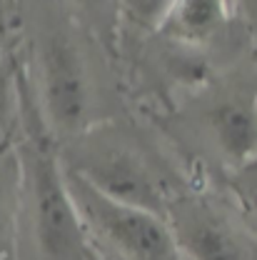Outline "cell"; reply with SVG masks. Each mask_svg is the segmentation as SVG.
<instances>
[{
    "label": "cell",
    "instance_id": "obj_6",
    "mask_svg": "<svg viewBox=\"0 0 257 260\" xmlns=\"http://www.w3.org/2000/svg\"><path fill=\"white\" fill-rule=\"evenodd\" d=\"M215 143L232 168L257 155V108L247 100L232 98L220 103L210 118Z\"/></svg>",
    "mask_w": 257,
    "mask_h": 260
},
{
    "label": "cell",
    "instance_id": "obj_1",
    "mask_svg": "<svg viewBox=\"0 0 257 260\" xmlns=\"http://www.w3.org/2000/svg\"><path fill=\"white\" fill-rule=\"evenodd\" d=\"M18 158L23 170L20 215H25L38 260H85L90 240L67 193L63 160L43 138H30Z\"/></svg>",
    "mask_w": 257,
    "mask_h": 260
},
{
    "label": "cell",
    "instance_id": "obj_11",
    "mask_svg": "<svg viewBox=\"0 0 257 260\" xmlns=\"http://www.w3.org/2000/svg\"><path fill=\"white\" fill-rule=\"evenodd\" d=\"M83 15H88L95 25H105L107 18L113 15L110 10H118L115 0H70Z\"/></svg>",
    "mask_w": 257,
    "mask_h": 260
},
{
    "label": "cell",
    "instance_id": "obj_16",
    "mask_svg": "<svg viewBox=\"0 0 257 260\" xmlns=\"http://www.w3.org/2000/svg\"><path fill=\"white\" fill-rule=\"evenodd\" d=\"M100 255H102V253H100ZM102 258H105V260H113V258H107V255H102Z\"/></svg>",
    "mask_w": 257,
    "mask_h": 260
},
{
    "label": "cell",
    "instance_id": "obj_10",
    "mask_svg": "<svg viewBox=\"0 0 257 260\" xmlns=\"http://www.w3.org/2000/svg\"><path fill=\"white\" fill-rule=\"evenodd\" d=\"M230 188L235 193V200H237L247 225L252 228V233L257 235V155L252 160L232 168Z\"/></svg>",
    "mask_w": 257,
    "mask_h": 260
},
{
    "label": "cell",
    "instance_id": "obj_8",
    "mask_svg": "<svg viewBox=\"0 0 257 260\" xmlns=\"http://www.w3.org/2000/svg\"><path fill=\"white\" fill-rule=\"evenodd\" d=\"M23 200V170L18 150H0V260H10L15 250Z\"/></svg>",
    "mask_w": 257,
    "mask_h": 260
},
{
    "label": "cell",
    "instance_id": "obj_13",
    "mask_svg": "<svg viewBox=\"0 0 257 260\" xmlns=\"http://www.w3.org/2000/svg\"><path fill=\"white\" fill-rule=\"evenodd\" d=\"M85 260H105V258H102V255H100V253H97L95 248H93V245H90V250H88V258H85Z\"/></svg>",
    "mask_w": 257,
    "mask_h": 260
},
{
    "label": "cell",
    "instance_id": "obj_12",
    "mask_svg": "<svg viewBox=\"0 0 257 260\" xmlns=\"http://www.w3.org/2000/svg\"><path fill=\"white\" fill-rule=\"evenodd\" d=\"M3 133H5V93H3V85H0V150L5 148L3 145Z\"/></svg>",
    "mask_w": 257,
    "mask_h": 260
},
{
    "label": "cell",
    "instance_id": "obj_17",
    "mask_svg": "<svg viewBox=\"0 0 257 260\" xmlns=\"http://www.w3.org/2000/svg\"><path fill=\"white\" fill-rule=\"evenodd\" d=\"M182 260H185V258H182Z\"/></svg>",
    "mask_w": 257,
    "mask_h": 260
},
{
    "label": "cell",
    "instance_id": "obj_5",
    "mask_svg": "<svg viewBox=\"0 0 257 260\" xmlns=\"http://www.w3.org/2000/svg\"><path fill=\"white\" fill-rule=\"evenodd\" d=\"M165 220L185 260H252L232 225L202 200L170 203Z\"/></svg>",
    "mask_w": 257,
    "mask_h": 260
},
{
    "label": "cell",
    "instance_id": "obj_14",
    "mask_svg": "<svg viewBox=\"0 0 257 260\" xmlns=\"http://www.w3.org/2000/svg\"><path fill=\"white\" fill-rule=\"evenodd\" d=\"M245 3L250 5V10H252V13H255V10H257V0H245Z\"/></svg>",
    "mask_w": 257,
    "mask_h": 260
},
{
    "label": "cell",
    "instance_id": "obj_4",
    "mask_svg": "<svg viewBox=\"0 0 257 260\" xmlns=\"http://www.w3.org/2000/svg\"><path fill=\"white\" fill-rule=\"evenodd\" d=\"M90 183L102 195L125 203L132 208L150 210L160 218H167L165 190L137 153L120 145H105L100 150H85L75 162H63Z\"/></svg>",
    "mask_w": 257,
    "mask_h": 260
},
{
    "label": "cell",
    "instance_id": "obj_2",
    "mask_svg": "<svg viewBox=\"0 0 257 260\" xmlns=\"http://www.w3.org/2000/svg\"><path fill=\"white\" fill-rule=\"evenodd\" d=\"M63 175L97 253L113 260H182L165 218L102 195L65 165Z\"/></svg>",
    "mask_w": 257,
    "mask_h": 260
},
{
    "label": "cell",
    "instance_id": "obj_7",
    "mask_svg": "<svg viewBox=\"0 0 257 260\" xmlns=\"http://www.w3.org/2000/svg\"><path fill=\"white\" fill-rule=\"evenodd\" d=\"M227 0H175L162 30L180 43L200 45L225 25Z\"/></svg>",
    "mask_w": 257,
    "mask_h": 260
},
{
    "label": "cell",
    "instance_id": "obj_9",
    "mask_svg": "<svg viewBox=\"0 0 257 260\" xmlns=\"http://www.w3.org/2000/svg\"><path fill=\"white\" fill-rule=\"evenodd\" d=\"M120 15L140 30H162L175 0H115Z\"/></svg>",
    "mask_w": 257,
    "mask_h": 260
},
{
    "label": "cell",
    "instance_id": "obj_3",
    "mask_svg": "<svg viewBox=\"0 0 257 260\" xmlns=\"http://www.w3.org/2000/svg\"><path fill=\"white\" fill-rule=\"evenodd\" d=\"M38 80L48 128L63 138L80 133L88 118L90 88L83 55L67 32L50 30L43 35L38 48Z\"/></svg>",
    "mask_w": 257,
    "mask_h": 260
},
{
    "label": "cell",
    "instance_id": "obj_15",
    "mask_svg": "<svg viewBox=\"0 0 257 260\" xmlns=\"http://www.w3.org/2000/svg\"><path fill=\"white\" fill-rule=\"evenodd\" d=\"M252 260H257V250H252Z\"/></svg>",
    "mask_w": 257,
    "mask_h": 260
}]
</instances>
